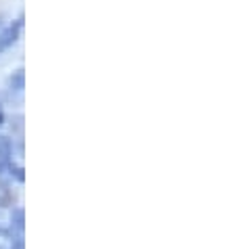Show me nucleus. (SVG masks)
<instances>
[{
	"mask_svg": "<svg viewBox=\"0 0 235 249\" xmlns=\"http://www.w3.org/2000/svg\"><path fill=\"white\" fill-rule=\"evenodd\" d=\"M0 249H6V247H0Z\"/></svg>",
	"mask_w": 235,
	"mask_h": 249,
	"instance_id": "obj_2",
	"label": "nucleus"
},
{
	"mask_svg": "<svg viewBox=\"0 0 235 249\" xmlns=\"http://www.w3.org/2000/svg\"><path fill=\"white\" fill-rule=\"evenodd\" d=\"M13 224H15L17 228H19V231H21V228H23V210H15V212H13Z\"/></svg>",
	"mask_w": 235,
	"mask_h": 249,
	"instance_id": "obj_1",
	"label": "nucleus"
}]
</instances>
